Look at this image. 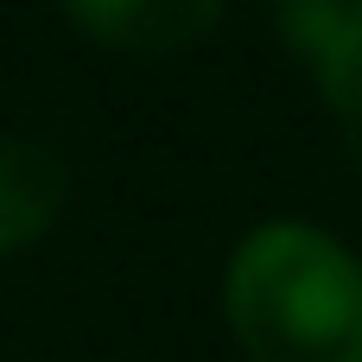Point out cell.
I'll list each match as a JSON object with an SVG mask.
<instances>
[{
	"instance_id": "4",
	"label": "cell",
	"mask_w": 362,
	"mask_h": 362,
	"mask_svg": "<svg viewBox=\"0 0 362 362\" xmlns=\"http://www.w3.org/2000/svg\"><path fill=\"white\" fill-rule=\"evenodd\" d=\"M274 13H280L286 45L312 70H331L344 51L362 45V0H274Z\"/></svg>"
},
{
	"instance_id": "3",
	"label": "cell",
	"mask_w": 362,
	"mask_h": 362,
	"mask_svg": "<svg viewBox=\"0 0 362 362\" xmlns=\"http://www.w3.org/2000/svg\"><path fill=\"white\" fill-rule=\"evenodd\" d=\"M64 13L121 51H178L223 13V0H64Z\"/></svg>"
},
{
	"instance_id": "5",
	"label": "cell",
	"mask_w": 362,
	"mask_h": 362,
	"mask_svg": "<svg viewBox=\"0 0 362 362\" xmlns=\"http://www.w3.org/2000/svg\"><path fill=\"white\" fill-rule=\"evenodd\" d=\"M318 83H325L331 108L344 115V127H350V146H356V159H362V45H356V51H344L331 70H318Z\"/></svg>"
},
{
	"instance_id": "2",
	"label": "cell",
	"mask_w": 362,
	"mask_h": 362,
	"mask_svg": "<svg viewBox=\"0 0 362 362\" xmlns=\"http://www.w3.org/2000/svg\"><path fill=\"white\" fill-rule=\"evenodd\" d=\"M70 197V165L38 134H0V255L32 248Z\"/></svg>"
},
{
	"instance_id": "1",
	"label": "cell",
	"mask_w": 362,
	"mask_h": 362,
	"mask_svg": "<svg viewBox=\"0 0 362 362\" xmlns=\"http://www.w3.org/2000/svg\"><path fill=\"white\" fill-rule=\"evenodd\" d=\"M223 305L248 362H362V267L312 223L248 229Z\"/></svg>"
}]
</instances>
